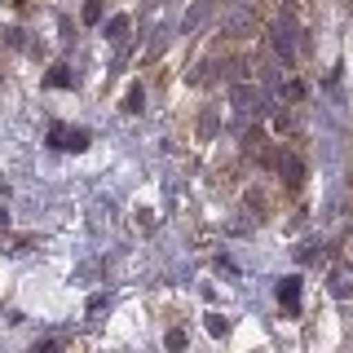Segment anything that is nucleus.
Returning <instances> with one entry per match:
<instances>
[{
	"label": "nucleus",
	"mask_w": 353,
	"mask_h": 353,
	"mask_svg": "<svg viewBox=\"0 0 353 353\" xmlns=\"http://www.w3.org/2000/svg\"><path fill=\"white\" fill-rule=\"evenodd\" d=\"M296 36H301V31H296V22L287 18V14L270 27V44H274V53L283 58V66H292V62H296Z\"/></svg>",
	"instance_id": "f257e3e1"
},
{
	"label": "nucleus",
	"mask_w": 353,
	"mask_h": 353,
	"mask_svg": "<svg viewBox=\"0 0 353 353\" xmlns=\"http://www.w3.org/2000/svg\"><path fill=\"white\" fill-rule=\"evenodd\" d=\"M252 5H230V14H225V36L230 40H243V36H252Z\"/></svg>",
	"instance_id": "f03ea898"
},
{
	"label": "nucleus",
	"mask_w": 353,
	"mask_h": 353,
	"mask_svg": "<svg viewBox=\"0 0 353 353\" xmlns=\"http://www.w3.org/2000/svg\"><path fill=\"white\" fill-rule=\"evenodd\" d=\"M49 141H53L58 150H84V146H88V132H84V128L53 124V128H49Z\"/></svg>",
	"instance_id": "7ed1b4c3"
},
{
	"label": "nucleus",
	"mask_w": 353,
	"mask_h": 353,
	"mask_svg": "<svg viewBox=\"0 0 353 353\" xmlns=\"http://www.w3.org/2000/svg\"><path fill=\"white\" fill-rule=\"evenodd\" d=\"M212 9H216V0H190V9H185V18H181V36H194V31L212 18Z\"/></svg>",
	"instance_id": "20e7f679"
},
{
	"label": "nucleus",
	"mask_w": 353,
	"mask_h": 353,
	"mask_svg": "<svg viewBox=\"0 0 353 353\" xmlns=\"http://www.w3.org/2000/svg\"><path fill=\"white\" fill-rule=\"evenodd\" d=\"M230 97H234V106L243 110V115H256V110H261V93L248 80H239L234 88H230Z\"/></svg>",
	"instance_id": "39448f33"
},
{
	"label": "nucleus",
	"mask_w": 353,
	"mask_h": 353,
	"mask_svg": "<svg viewBox=\"0 0 353 353\" xmlns=\"http://www.w3.org/2000/svg\"><path fill=\"white\" fill-rule=\"evenodd\" d=\"M279 172H283L287 190H301L305 185V163L296 159V154H279Z\"/></svg>",
	"instance_id": "423d86ee"
},
{
	"label": "nucleus",
	"mask_w": 353,
	"mask_h": 353,
	"mask_svg": "<svg viewBox=\"0 0 353 353\" xmlns=\"http://www.w3.org/2000/svg\"><path fill=\"white\" fill-rule=\"evenodd\" d=\"M279 305L287 309V314H301V279H296V274L279 283Z\"/></svg>",
	"instance_id": "0eeeda50"
},
{
	"label": "nucleus",
	"mask_w": 353,
	"mask_h": 353,
	"mask_svg": "<svg viewBox=\"0 0 353 353\" xmlns=\"http://www.w3.org/2000/svg\"><path fill=\"white\" fill-rule=\"evenodd\" d=\"M128 27H132V18H128V14H115V18L106 22V40H110V44H124V40H128Z\"/></svg>",
	"instance_id": "6e6552de"
},
{
	"label": "nucleus",
	"mask_w": 353,
	"mask_h": 353,
	"mask_svg": "<svg viewBox=\"0 0 353 353\" xmlns=\"http://www.w3.org/2000/svg\"><path fill=\"white\" fill-rule=\"evenodd\" d=\"M331 296H340V301H345V296H353V279H349L345 270L331 274Z\"/></svg>",
	"instance_id": "1a4fd4ad"
},
{
	"label": "nucleus",
	"mask_w": 353,
	"mask_h": 353,
	"mask_svg": "<svg viewBox=\"0 0 353 353\" xmlns=\"http://www.w3.org/2000/svg\"><path fill=\"white\" fill-rule=\"evenodd\" d=\"M49 88H71L75 84V75H71V66H53L49 71V80H44Z\"/></svg>",
	"instance_id": "9d476101"
},
{
	"label": "nucleus",
	"mask_w": 353,
	"mask_h": 353,
	"mask_svg": "<svg viewBox=\"0 0 353 353\" xmlns=\"http://www.w3.org/2000/svg\"><path fill=\"white\" fill-rule=\"evenodd\" d=\"M141 106H146V93H141V84H132L128 93H124V110H128V115H137Z\"/></svg>",
	"instance_id": "9b49d317"
},
{
	"label": "nucleus",
	"mask_w": 353,
	"mask_h": 353,
	"mask_svg": "<svg viewBox=\"0 0 353 353\" xmlns=\"http://www.w3.org/2000/svg\"><path fill=\"white\" fill-rule=\"evenodd\" d=\"M203 327H208V336H216V340H221V336H230V318H221V314H208V318H203Z\"/></svg>",
	"instance_id": "f8f14e48"
},
{
	"label": "nucleus",
	"mask_w": 353,
	"mask_h": 353,
	"mask_svg": "<svg viewBox=\"0 0 353 353\" xmlns=\"http://www.w3.org/2000/svg\"><path fill=\"white\" fill-rule=\"evenodd\" d=\"M168 49V27H159L154 31V40H150V49H146V58H159V53Z\"/></svg>",
	"instance_id": "ddd939ff"
},
{
	"label": "nucleus",
	"mask_w": 353,
	"mask_h": 353,
	"mask_svg": "<svg viewBox=\"0 0 353 353\" xmlns=\"http://www.w3.org/2000/svg\"><path fill=\"white\" fill-rule=\"evenodd\" d=\"M212 132H216V115L203 110V119H199V137H212Z\"/></svg>",
	"instance_id": "4468645a"
},
{
	"label": "nucleus",
	"mask_w": 353,
	"mask_h": 353,
	"mask_svg": "<svg viewBox=\"0 0 353 353\" xmlns=\"http://www.w3.org/2000/svg\"><path fill=\"white\" fill-rule=\"evenodd\" d=\"M163 345H168L172 353H176V349H185V331H176V327H172L168 336H163Z\"/></svg>",
	"instance_id": "2eb2a0df"
},
{
	"label": "nucleus",
	"mask_w": 353,
	"mask_h": 353,
	"mask_svg": "<svg viewBox=\"0 0 353 353\" xmlns=\"http://www.w3.org/2000/svg\"><path fill=\"white\" fill-rule=\"evenodd\" d=\"M97 18H102V0H88V5H84V22H97Z\"/></svg>",
	"instance_id": "dca6fc26"
},
{
	"label": "nucleus",
	"mask_w": 353,
	"mask_h": 353,
	"mask_svg": "<svg viewBox=\"0 0 353 353\" xmlns=\"http://www.w3.org/2000/svg\"><path fill=\"white\" fill-rule=\"evenodd\" d=\"M31 353H58V345H53V340H44V345H36Z\"/></svg>",
	"instance_id": "f3484780"
},
{
	"label": "nucleus",
	"mask_w": 353,
	"mask_h": 353,
	"mask_svg": "<svg viewBox=\"0 0 353 353\" xmlns=\"http://www.w3.org/2000/svg\"><path fill=\"white\" fill-rule=\"evenodd\" d=\"M9 225V212H5V208H0V230H5Z\"/></svg>",
	"instance_id": "a211bd4d"
},
{
	"label": "nucleus",
	"mask_w": 353,
	"mask_h": 353,
	"mask_svg": "<svg viewBox=\"0 0 353 353\" xmlns=\"http://www.w3.org/2000/svg\"><path fill=\"white\" fill-rule=\"evenodd\" d=\"M230 5H248V0H230Z\"/></svg>",
	"instance_id": "6ab92c4d"
},
{
	"label": "nucleus",
	"mask_w": 353,
	"mask_h": 353,
	"mask_svg": "<svg viewBox=\"0 0 353 353\" xmlns=\"http://www.w3.org/2000/svg\"><path fill=\"white\" fill-rule=\"evenodd\" d=\"M349 5H353V0H349Z\"/></svg>",
	"instance_id": "aec40b11"
}]
</instances>
